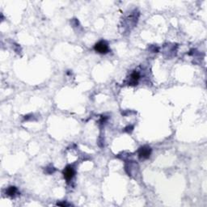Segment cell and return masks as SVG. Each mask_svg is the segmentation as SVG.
Returning a JSON list of instances; mask_svg holds the SVG:
<instances>
[{"label": "cell", "mask_w": 207, "mask_h": 207, "mask_svg": "<svg viewBox=\"0 0 207 207\" xmlns=\"http://www.w3.org/2000/svg\"><path fill=\"white\" fill-rule=\"evenodd\" d=\"M94 50L100 54H106L109 52V45L105 41H100L94 46Z\"/></svg>", "instance_id": "1"}, {"label": "cell", "mask_w": 207, "mask_h": 207, "mask_svg": "<svg viewBox=\"0 0 207 207\" xmlns=\"http://www.w3.org/2000/svg\"><path fill=\"white\" fill-rule=\"evenodd\" d=\"M151 155V148L148 146H143L138 150V158L140 159H147Z\"/></svg>", "instance_id": "2"}, {"label": "cell", "mask_w": 207, "mask_h": 207, "mask_svg": "<svg viewBox=\"0 0 207 207\" xmlns=\"http://www.w3.org/2000/svg\"><path fill=\"white\" fill-rule=\"evenodd\" d=\"M62 174H63V177L66 181H70L74 177L75 172H74V169L72 168L71 166H67V167H66V168H64Z\"/></svg>", "instance_id": "3"}, {"label": "cell", "mask_w": 207, "mask_h": 207, "mask_svg": "<svg viewBox=\"0 0 207 207\" xmlns=\"http://www.w3.org/2000/svg\"><path fill=\"white\" fill-rule=\"evenodd\" d=\"M140 79V74L137 71H133L129 76V85H137V82Z\"/></svg>", "instance_id": "4"}, {"label": "cell", "mask_w": 207, "mask_h": 207, "mask_svg": "<svg viewBox=\"0 0 207 207\" xmlns=\"http://www.w3.org/2000/svg\"><path fill=\"white\" fill-rule=\"evenodd\" d=\"M17 192V188L15 187V186H10L6 189V194L8 197H15Z\"/></svg>", "instance_id": "5"}, {"label": "cell", "mask_w": 207, "mask_h": 207, "mask_svg": "<svg viewBox=\"0 0 207 207\" xmlns=\"http://www.w3.org/2000/svg\"><path fill=\"white\" fill-rule=\"evenodd\" d=\"M57 205H61V206H69L70 204H67L66 202H58L57 203Z\"/></svg>", "instance_id": "6"}, {"label": "cell", "mask_w": 207, "mask_h": 207, "mask_svg": "<svg viewBox=\"0 0 207 207\" xmlns=\"http://www.w3.org/2000/svg\"><path fill=\"white\" fill-rule=\"evenodd\" d=\"M133 127L132 126V125H129V126L126 127V128L125 129V130L126 131V132H128V133H129V132H131V131L133 130Z\"/></svg>", "instance_id": "7"}]
</instances>
